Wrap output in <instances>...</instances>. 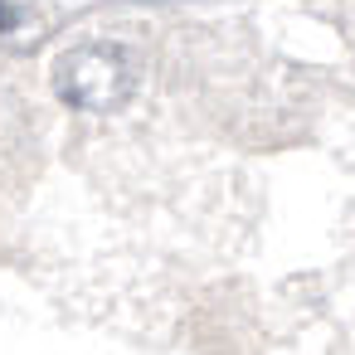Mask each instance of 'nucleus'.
<instances>
[{"label":"nucleus","instance_id":"2","mask_svg":"<svg viewBox=\"0 0 355 355\" xmlns=\"http://www.w3.org/2000/svg\"><path fill=\"white\" fill-rule=\"evenodd\" d=\"M40 40H44V20H40V15H30V6L10 0V49H15V54H25V49H35Z\"/></svg>","mask_w":355,"mask_h":355},{"label":"nucleus","instance_id":"1","mask_svg":"<svg viewBox=\"0 0 355 355\" xmlns=\"http://www.w3.org/2000/svg\"><path fill=\"white\" fill-rule=\"evenodd\" d=\"M54 93L78 112H117L137 93V64L122 44H78L54 64Z\"/></svg>","mask_w":355,"mask_h":355}]
</instances>
